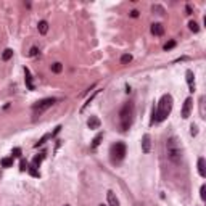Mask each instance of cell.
<instances>
[{
    "mask_svg": "<svg viewBox=\"0 0 206 206\" xmlns=\"http://www.w3.org/2000/svg\"><path fill=\"white\" fill-rule=\"evenodd\" d=\"M172 110V97L169 93H164L160 98V103H158V108L153 110V118H151V124L153 123H161L167 118V114L171 113Z\"/></svg>",
    "mask_w": 206,
    "mask_h": 206,
    "instance_id": "obj_1",
    "label": "cell"
},
{
    "mask_svg": "<svg viewBox=\"0 0 206 206\" xmlns=\"http://www.w3.org/2000/svg\"><path fill=\"white\" fill-rule=\"evenodd\" d=\"M166 153H167V158L171 160V163H174V164H180L182 161V145H180V140L176 137V135H172L166 140Z\"/></svg>",
    "mask_w": 206,
    "mask_h": 206,
    "instance_id": "obj_2",
    "label": "cell"
},
{
    "mask_svg": "<svg viewBox=\"0 0 206 206\" xmlns=\"http://www.w3.org/2000/svg\"><path fill=\"white\" fill-rule=\"evenodd\" d=\"M134 118V103H126L119 111V119H121V130H127L132 124Z\"/></svg>",
    "mask_w": 206,
    "mask_h": 206,
    "instance_id": "obj_3",
    "label": "cell"
},
{
    "mask_svg": "<svg viewBox=\"0 0 206 206\" xmlns=\"http://www.w3.org/2000/svg\"><path fill=\"white\" fill-rule=\"evenodd\" d=\"M111 156H113V161H116V163L124 160V156H126V145L123 142L114 143L113 147H111Z\"/></svg>",
    "mask_w": 206,
    "mask_h": 206,
    "instance_id": "obj_4",
    "label": "cell"
},
{
    "mask_svg": "<svg viewBox=\"0 0 206 206\" xmlns=\"http://www.w3.org/2000/svg\"><path fill=\"white\" fill-rule=\"evenodd\" d=\"M57 101V98H44V100H40V101H37L36 105H32V111L37 114V113H44L45 110H48L53 103Z\"/></svg>",
    "mask_w": 206,
    "mask_h": 206,
    "instance_id": "obj_5",
    "label": "cell"
},
{
    "mask_svg": "<svg viewBox=\"0 0 206 206\" xmlns=\"http://www.w3.org/2000/svg\"><path fill=\"white\" fill-rule=\"evenodd\" d=\"M192 105H193V100H192V98H187V100L184 101V106H182V118H184V119H187L190 116Z\"/></svg>",
    "mask_w": 206,
    "mask_h": 206,
    "instance_id": "obj_6",
    "label": "cell"
},
{
    "mask_svg": "<svg viewBox=\"0 0 206 206\" xmlns=\"http://www.w3.org/2000/svg\"><path fill=\"white\" fill-rule=\"evenodd\" d=\"M150 150H151V139H150L148 134H145L142 137V151L143 153H150Z\"/></svg>",
    "mask_w": 206,
    "mask_h": 206,
    "instance_id": "obj_7",
    "label": "cell"
},
{
    "mask_svg": "<svg viewBox=\"0 0 206 206\" xmlns=\"http://www.w3.org/2000/svg\"><path fill=\"white\" fill-rule=\"evenodd\" d=\"M185 76H187V84H189L190 92H193L195 90V74H193V71H192V69H187Z\"/></svg>",
    "mask_w": 206,
    "mask_h": 206,
    "instance_id": "obj_8",
    "label": "cell"
},
{
    "mask_svg": "<svg viewBox=\"0 0 206 206\" xmlns=\"http://www.w3.org/2000/svg\"><path fill=\"white\" fill-rule=\"evenodd\" d=\"M151 34L153 36H163V34H164V26L160 24V23L151 24Z\"/></svg>",
    "mask_w": 206,
    "mask_h": 206,
    "instance_id": "obj_9",
    "label": "cell"
},
{
    "mask_svg": "<svg viewBox=\"0 0 206 206\" xmlns=\"http://www.w3.org/2000/svg\"><path fill=\"white\" fill-rule=\"evenodd\" d=\"M100 119L97 118V116H90L89 118V121H87V126H89V129H98L100 127Z\"/></svg>",
    "mask_w": 206,
    "mask_h": 206,
    "instance_id": "obj_10",
    "label": "cell"
},
{
    "mask_svg": "<svg viewBox=\"0 0 206 206\" xmlns=\"http://www.w3.org/2000/svg\"><path fill=\"white\" fill-rule=\"evenodd\" d=\"M106 198H108V204H110V206H119V200L116 198V195H114L111 190L106 193Z\"/></svg>",
    "mask_w": 206,
    "mask_h": 206,
    "instance_id": "obj_11",
    "label": "cell"
},
{
    "mask_svg": "<svg viewBox=\"0 0 206 206\" xmlns=\"http://www.w3.org/2000/svg\"><path fill=\"white\" fill-rule=\"evenodd\" d=\"M198 172L201 177H206V161L204 158H200L198 160Z\"/></svg>",
    "mask_w": 206,
    "mask_h": 206,
    "instance_id": "obj_12",
    "label": "cell"
},
{
    "mask_svg": "<svg viewBox=\"0 0 206 206\" xmlns=\"http://www.w3.org/2000/svg\"><path fill=\"white\" fill-rule=\"evenodd\" d=\"M24 73H26V86H27V89H29V90H34V84H32V77H31L29 69L24 68Z\"/></svg>",
    "mask_w": 206,
    "mask_h": 206,
    "instance_id": "obj_13",
    "label": "cell"
},
{
    "mask_svg": "<svg viewBox=\"0 0 206 206\" xmlns=\"http://www.w3.org/2000/svg\"><path fill=\"white\" fill-rule=\"evenodd\" d=\"M101 140H103V134H97V135H95V139L92 140V145H90V148H92V150H95V148L98 147V145L101 143Z\"/></svg>",
    "mask_w": 206,
    "mask_h": 206,
    "instance_id": "obj_14",
    "label": "cell"
},
{
    "mask_svg": "<svg viewBox=\"0 0 206 206\" xmlns=\"http://www.w3.org/2000/svg\"><path fill=\"white\" fill-rule=\"evenodd\" d=\"M11 57H13V50L11 48H5V50H3V53H2V60H3V61L11 60Z\"/></svg>",
    "mask_w": 206,
    "mask_h": 206,
    "instance_id": "obj_15",
    "label": "cell"
},
{
    "mask_svg": "<svg viewBox=\"0 0 206 206\" xmlns=\"http://www.w3.org/2000/svg\"><path fill=\"white\" fill-rule=\"evenodd\" d=\"M44 158H45V153L37 154V156L34 158V161H32V166H34V167H39V164H40L42 161H44Z\"/></svg>",
    "mask_w": 206,
    "mask_h": 206,
    "instance_id": "obj_16",
    "label": "cell"
},
{
    "mask_svg": "<svg viewBox=\"0 0 206 206\" xmlns=\"http://www.w3.org/2000/svg\"><path fill=\"white\" fill-rule=\"evenodd\" d=\"M37 27H39L40 34H47V31H48V23H47V21H40Z\"/></svg>",
    "mask_w": 206,
    "mask_h": 206,
    "instance_id": "obj_17",
    "label": "cell"
},
{
    "mask_svg": "<svg viewBox=\"0 0 206 206\" xmlns=\"http://www.w3.org/2000/svg\"><path fill=\"white\" fill-rule=\"evenodd\" d=\"M98 92H100V90H95V92H93V95H90V97H89V98H87V101H86V103H84V105H82V108H81V113H84V110H86V108H87V106H89V105H90V101H92V100H93V98H95V97H97V93H98Z\"/></svg>",
    "mask_w": 206,
    "mask_h": 206,
    "instance_id": "obj_18",
    "label": "cell"
},
{
    "mask_svg": "<svg viewBox=\"0 0 206 206\" xmlns=\"http://www.w3.org/2000/svg\"><path fill=\"white\" fill-rule=\"evenodd\" d=\"M50 68H52V71H53V73H57V74L63 71V64H61V63H53Z\"/></svg>",
    "mask_w": 206,
    "mask_h": 206,
    "instance_id": "obj_19",
    "label": "cell"
},
{
    "mask_svg": "<svg viewBox=\"0 0 206 206\" xmlns=\"http://www.w3.org/2000/svg\"><path fill=\"white\" fill-rule=\"evenodd\" d=\"M2 166L3 167H11L13 166V156L11 158H3V160H2Z\"/></svg>",
    "mask_w": 206,
    "mask_h": 206,
    "instance_id": "obj_20",
    "label": "cell"
},
{
    "mask_svg": "<svg viewBox=\"0 0 206 206\" xmlns=\"http://www.w3.org/2000/svg\"><path fill=\"white\" fill-rule=\"evenodd\" d=\"M130 61H132V55L126 53V55H123V57H121V64H127V63H130Z\"/></svg>",
    "mask_w": 206,
    "mask_h": 206,
    "instance_id": "obj_21",
    "label": "cell"
},
{
    "mask_svg": "<svg viewBox=\"0 0 206 206\" xmlns=\"http://www.w3.org/2000/svg\"><path fill=\"white\" fill-rule=\"evenodd\" d=\"M189 27H190L192 32H198V31H200V27H198V24H196L195 21H190V23H189Z\"/></svg>",
    "mask_w": 206,
    "mask_h": 206,
    "instance_id": "obj_22",
    "label": "cell"
},
{
    "mask_svg": "<svg viewBox=\"0 0 206 206\" xmlns=\"http://www.w3.org/2000/svg\"><path fill=\"white\" fill-rule=\"evenodd\" d=\"M174 47H176V40H169V42H166V44H164V50L167 52V50L174 48Z\"/></svg>",
    "mask_w": 206,
    "mask_h": 206,
    "instance_id": "obj_23",
    "label": "cell"
},
{
    "mask_svg": "<svg viewBox=\"0 0 206 206\" xmlns=\"http://www.w3.org/2000/svg\"><path fill=\"white\" fill-rule=\"evenodd\" d=\"M200 198L201 200H206V185H201V189H200Z\"/></svg>",
    "mask_w": 206,
    "mask_h": 206,
    "instance_id": "obj_24",
    "label": "cell"
},
{
    "mask_svg": "<svg viewBox=\"0 0 206 206\" xmlns=\"http://www.w3.org/2000/svg\"><path fill=\"white\" fill-rule=\"evenodd\" d=\"M50 137H52V135H50V134H45V135H44V137H42V139L39 140V142H37V143H36V147H39V145H44V143H45V140H47V139H50Z\"/></svg>",
    "mask_w": 206,
    "mask_h": 206,
    "instance_id": "obj_25",
    "label": "cell"
},
{
    "mask_svg": "<svg viewBox=\"0 0 206 206\" xmlns=\"http://www.w3.org/2000/svg\"><path fill=\"white\" fill-rule=\"evenodd\" d=\"M27 171H29V172H31L32 176L39 177V171H37V167H34V166H29V167H27Z\"/></svg>",
    "mask_w": 206,
    "mask_h": 206,
    "instance_id": "obj_26",
    "label": "cell"
},
{
    "mask_svg": "<svg viewBox=\"0 0 206 206\" xmlns=\"http://www.w3.org/2000/svg\"><path fill=\"white\" fill-rule=\"evenodd\" d=\"M153 11H158L160 13V15H163V13H164V8L163 7H160V5H153V8H151Z\"/></svg>",
    "mask_w": 206,
    "mask_h": 206,
    "instance_id": "obj_27",
    "label": "cell"
},
{
    "mask_svg": "<svg viewBox=\"0 0 206 206\" xmlns=\"http://www.w3.org/2000/svg\"><path fill=\"white\" fill-rule=\"evenodd\" d=\"M37 53H39V48H37V47H32V48L29 50V57H36Z\"/></svg>",
    "mask_w": 206,
    "mask_h": 206,
    "instance_id": "obj_28",
    "label": "cell"
},
{
    "mask_svg": "<svg viewBox=\"0 0 206 206\" xmlns=\"http://www.w3.org/2000/svg\"><path fill=\"white\" fill-rule=\"evenodd\" d=\"M11 156H21V148H13Z\"/></svg>",
    "mask_w": 206,
    "mask_h": 206,
    "instance_id": "obj_29",
    "label": "cell"
},
{
    "mask_svg": "<svg viewBox=\"0 0 206 206\" xmlns=\"http://www.w3.org/2000/svg\"><path fill=\"white\" fill-rule=\"evenodd\" d=\"M190 129H192V130H190V134L195 137V135L198 134V130H196V126H195V124H192V127H190Z\"/></svg>",
    "mask_w": 206,
    "mask_h": 206,
    "instance_id": "obj_30",
    "label": "cell"
},
{
    "mask_svg": "<svg viewBox=\"0 0 206 206\" xmlns=\"http://www.w3.org/2000/svg\"><path fill=\"white\" fill-rule=\"evenodd\" d=\"M20 166H21V167H20L21 171H26V169H27V163H26L24 160H21V164H20Z\"/></svg>",
    "mask_w": 206,
    "mask_h": 206,
    "instance_id": "obj_31",
    "label": "cell"
},
{
    "mask_svg": "<svg viewBox=\"0 0 206 206\" xmlns=\"http://www.w3.org/2000/svg\"><path fill=\"white\" fill-rule=\"evenodd\" d=\"M60 130H61V126H57V127H55V130H53V132H52L50 135H52V137H55V135H57Z\"/></svg>",
    "mask_w": 206,
    "mask_h": 206,
    "instance_id": "obj_32",
    "label": "cell"
},
{
    "mask_svg": "<svg viewBox=\"0 0 206 206\" xmlns=\"http://www.w3.org/2000/svg\"><path fill=\"white\" fill-rule=\"evenodd\" d=\"M130 16H132V18H137V16H139V11H137V10H132V11H130Z\"/></svg>",
    "mask_w": 206,
    "mask_h": 206,
    "instance_id": "obj_33",
    "label": "cell"
},
{
    "mask_svg": "<svg viewBox=\"0 0 206 206\" xmlns=\"http://www.w3.org/2000/svg\"><path fill=\"white\" fill-rule=\"evenodd\" d=\"M185 11H187V15H192V8H190L189 5L185 7Z\"/></svg>",
    "mask_w": 206,
    "mask_h": 206,
    "instance_id": "obj_34",
    "label": "cell"
},
{
    "mask_svg": "<svg viewBox=\"0 0 206 206\" xmlns=\"http://www.w3.org/2000/svg\"><path fill=\"white\" fill-rule=\"evenodd\" d=\"M100 206H105V204H100Z\"/></svg>",
    "mask_w": 206,
    "mask_h": 206,
    "instance_id": "obj_35",
    "label": "cell"
},
{
    "mask_svg": "<svg viewBox=\"0 0 206 206\" xmlns=\"http://www.w3.org/2000/svg\"><path fill=\"white\" fill-rule=\"evenodd\" d=\"M64 206H69V204H64Z\"/></svg>",
    "mask_w": 206,
    "mask_h": 206,
    "instance_id": "obj_36",
    "label": "cell"
}]
</instances>
